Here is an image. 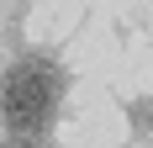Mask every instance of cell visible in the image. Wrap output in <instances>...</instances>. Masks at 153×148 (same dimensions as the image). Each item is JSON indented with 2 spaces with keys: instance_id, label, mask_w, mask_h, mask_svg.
<instances>
[{
  "instance_id": "2",
  "label": "cell",
  "mask_w": 153,
  "mask_h": 148,
  "mask_svg": "<svg viewBox=\"0 0 153 148\" xmlns=\"http://www.w3.org/2000/svg\"><path fill=\"white\" fill-rule=\"evenodd\" d=\"M11 148H32V138H21V143H11Z\"/></svg>"
},
{
  "instance_id": "1",
  "label": "cell",
  "mask_w": 153,
  "mask_h": 148,
  "mask_svg": "<svg viewBox=\"0 0 153 148\" xmlns=\"http://www.w3.org/2000/svg\"><path fill=\"white\" fill-rule=\"evenodd\" d=\"M58 69L48 58H21L11 74H5V85H0V117L11 127L16 138H37L48 132V122L58 117Z\"/></svg>"
}]
</instances>
